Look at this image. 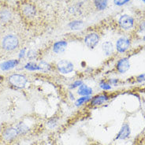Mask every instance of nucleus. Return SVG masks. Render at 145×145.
Wrapping results in <instances>:
<instances>
[{"label":"nucleus","instance_id":"f257e3e1","mask_svg":"<svg viewBox=\"0 0 145 145\" xmlns=\"http://www.w3.org/2000/svg\"><path fill=\"white\" fill-rule=\"evenodd\" d=\"M19 39L14 34H7L1 40V47L6 51H15L19 47Z\"/></svg>","mask_w":145,"mask_h":145},{"label":"nucleus","instance_id":"f03ea898","mask_svg":"<svg viewBox=\"0 0 145 145\" xmlns=\"http://www.w3.org/2000/svg\"><path fill=\"white\" fill-rule=\"evenodd\" d=\"M8 81L12 87L18 89H23L28 83V79L25 75L14 73L8 77Z\"/></svg>","mask_w":145,"mask_h":145},{"label":"nucleus","instance_id":"7ed1b4c3","mask_svg":"<svg viewBox=\"0 0 145 145\" xmlns=\"http://www.w3.org/2000/svg\"><path fill=\"white\" fill-rule=\"evenodd\" d=\"M18 137H19V133H18V129H16L15 126H10L7 129H5L3 131L2 135H1L2 140L6 143L13 142Z\"/></svg>","mask_w":145,"mask_h":145},{"label":"nucleus","instance_id":"20e7f679","mask_svg":"<svg viewBox=\"0 0 145 145\" xmlns=\"http://www.w3.org/2000/svg\"><path fill=\"white\" fill-rule=\"evenodd\" d=\"M21 13L26 18H33L36 14V6L32 3H23L21 6Z\"/></svg>","mask_w":145,"mask_h":145},{"label":"nucleus","instance_id":"39448f33","mask_svg":"<svg viewBox=\"0 0 145 145\" xmlns=\"http://www.w3.org/2000/svg\"><path fill=\"white\" fill-rule=\"evenodd\" d=\"M56 68L62 74H69L74 70V65L69 60L62 59L56 64Z\"/></svg>","mask_w":145,"mask_h":145},{"label":"nucleus","instance_id":"423d86ee","mask_svg":"<svg viewBox=\"0 0 145 145\" xmlns=\"http://www.w3.org/2000/svg\"><path fill=\"white\" fill-rule=\"evenodd\" d=\"M99 36L96 33H88L84 38V43L89 49H94L99 42Z\"/></svg>","mask_w":145,"mask_h":145},{"label":"nucleus","instance_id":"0eeeda50","mask_svg":"<svg viewBox=\"0 0 145 145\" xmlns=\"http://www.w3.org/2000/svg\"><path fill=\"white\" fill-rule=\"evenodd\" d=\"M119 26L124 30H129L134 25V19L128 14H123L118 20Z\"/></svg>","mask_w":145,"mask_h":145},{"label":"nucleus","instance_id":"6e6552de","mask_svg":"<svg viewBox=\"0 0 145 145\" xmlns=\"http://www.w3.org/2000/svg\"><path fill=\"white\" fill-rule=\"evenodd\" d=\"M131 47V40L122 36V37H120L118 40H117L116 42V50L118 53H125Z\"/></svg>","mask_w":145,"mask_h":145},{"label":"nucleus","instance_id":"1a4fd4ad","mask_svg":"<svg viewBox=\"0 0 145 145\" xmlns=\"http://www.w3.org/2000/svg\"><path fill=\"white\" fill-rule=\"evenodd\" d=\"M110 99V96L106 93H101L96 95L91 99L90 106H99L103 105Z\"/></svg>","mask_w":145,"mask_h":145},{"label":"nucleus","instance_id":"9d476101","mask_svg":"<svg viewBox=\"0 0 145 145\" xmlns=\"http://www.w3.org/2000/svg\"><path fill=\"white\" fill-rule=\"evenodd\" d=\"M130 68V62L129 58H122L116 63V69L119 73H125Z\"/></svg>","mask_w":145,"mask_h":145},{"label":"nucleus","instance_id":"9b49d317","mask_svg":"<svg viewBox=\"0 0 145 145\" xmlns=\"http://www.w3.org/2000/svg\"><path fill=\"white\" fill-rule=\"evenodd\" d=\"M131 133V129L129 125L127 123L122 125V126L120 129L119 133H118L116 137V140H125L127 138L129 137Z\"/></svg>","mask_w":145,"mask_h":145},{"label":"nucleus","instance_id":"f8f14e48","mask_svg":"<svg viewBox=\"0 0 145 145\" xmlns=\"http://www.w3.org/2000/svg\"><path fill=\"white\" fill-rule=\"evenodd\" d=\"M67 45H68V43L65 40H59L54 43L52 50L55 54H62L66 50Z\"/></svg>","mask_w":145,"mask_h":145},{"label":"nucleus","instance_id":"ddd939ff","mask_svg":"<svg viewBox=\"0 0 145 145\" xmlns=\"http://www.w3.org/2000/svg\"><path fill=\"white\" fill-rule=\"evenodd\" d=\"M13 18L12 13L8 9L0 10V22L2 23H8L11 21Z\"/></svg>","mask_w":145,"mask_h":145},{"label":"nucleus","instance_id":"4468645a","mask_svg":"<svg viewBox=\"0 0 145 145\" xmlns=\"http://www.w3.org/2000/svg\"><path fill=\"white\" fill-rule=\"evenodd\" d=\"M92 93H93V89L84 84H81L77 90V94L80 96H91Z\"/></svg>","mask_w":145,"mask_h":145},{"label":"nucleus","instance_id":"2eb2a0df","mask_svg":"<svg viewBox=\"0 0 145 145\" xmlns=\"http://www.w3.org/2000/svg\"><path fill=\"white\" fill-rule=\"evenodd\" d=\"M18 63H19L18 60H17V59H12V60H9V61H7V62H3L0 65V68L3 71H7V70H10V69L14 68L15 66L18 65Z\"/></svg>","mask_w":145,"mask_h":145},{"label":"nucleus","instance_id":"dca6fc26","mask_svg":"<svg viewBox=\"0 0 145 145\" xmlns=\"http://www.w3.org/2000/svg\"><path fill=\"white\" fill-rule=\"evenodd\" d=\"M102 50L103 51V53L105 54V55L110 56L114 53V44L110 41H106L102 44Z\"/></svg>","mask_w":145,"mask_h":145},{"label":"nucleus","instance_id":"f3484780","mask_svg":"<svg viewBox=\"0 0 145 145\" xmlns=\"http://www.w3.org/2000/svg\"><path fill=\"white\" fill-rule=\"evenodd\" d=\"M16 129H18V133H19V136H24V135H26L30 130V128H29L25 123L24 122H19L16 125Z\"/></svg>","mask_w":145,"mask_h":145},{"label":"nucleus","instance_id":"a211bd4d","mask_svg":"<svg viewBox=\"0 0 145 145\" xmlns=\"http://www.w3.org/2000/svg\"><path fill=\"white\" fill-rule=\"evenodd\" d=\"M93 3L95 9L98 11H103L106 9L108 5V0H94Z\"/></svg>","mask_w":145,"mask_h":145},{"label":"nucleus","instance_id":"6ab92c4d","mask_svg":"<svg viewBox=\"0 0 145 145\" xmlns=\"http://www.w3.org/2000/svg\"><path fill=\"white\" fill-rule=\"evenodd\" d=\"M59 123V118L58 117H52L47 120V126L50 129H54L58 125Z\"/></svg>","mask_w":145,"mask_h":145},{"label":"nucleus","instance_id":"aec40b11","mask_svg":"<svg viewBox=\"0 0 145 145\" xmlns=\"http://www.w3.org/2000/svg\"><path fill=\"white\" fill-rule=\"evenodd\" d=\"M84 22L82 21H73L69 24V27L72 30H80L83 28Z\"/></svg>","mask_w":145,"mask_h":145},{"label":"nucleus","instance_id":"412c9836","mask_svg":"<svg viewBox=\"0 0 145 145\" xmlns=\"http://www.w3.org/2000/svg\"><path fill=\"white\" fill-rule=\"evenodd\" d=\"M25 69H26L27 70H29V71H38V70H41L40 64H37V63L32 62L27 63L25 65Z\"/></svg>","mask_w":145,"mask_h":145},{"label":"nucleus","instance_id":"4be33fe9","mask_svg":"<svg viewBox=\"0 0 145 145\" xmlns=\"http://www.w3.org/2000/svg\"><path fill=\"white\" fill-rule=\"evenodd\" d=\"M91 96H80V98H78L76 99L74 104L76 106H81L84 104H85L86 103L89 102L91 100Z\"/></svg>","mask_w":145,"mask_h":145},{"label":"nucleus","instance_id":"5701e85b","mask_svg":"<svg viewBox=\"0 0 145 145\" xmlns=\"http://www.w3.org/2000/svg\"><path fill=\"white\" fill-rule=\"evenodd\" d=\"M99 87L103 91H109L111 89V85L108 83V81H105L104 80L99 82Z\"/></svg>","mask_w":145,"mask_h":145},{"label":"nucleus","instance_id":"b1692460","mask_svg":"<svg viewBox=\"0 0 145 145\" xmlns=\"http://www.w3.org/2000/svg\"><path fill=\"white\" fill-rule=\"evenodd\" d=\"M40 65V68H41V71H44V72H48L51 70V65L50 64H48L47 62H41L39 63Z\"/></svg>","mask_w":145,"mask_h":145},{"label":"nucleus","instance_id":"393cba45","mask_svg":"<svg viewBox=\"0 0 145 145\" xmlns=\"http://www.w3.org/2000/svg\"><path fill=\"white\" fill-rule=\"evenodd\" d=\"M26 55H27V58H29V59H31V60H33V59H35V58L37 57V52L36 51H34V50H29L27 53H26Z\"/></svg>","mask_w":145,"mask_h":145},{"label":"nucleus","instance_id":"a878e982","mask_svg":"<svg viewBox=\"0 0 145 145\" xmlns=\"http://www.w3.org/2000/svg\"><path fill=\"white\" fill-rule=\"evenodd\" d=\"M84 82L83 80H75L73 83H72L70 85H69V88L70 89H75L76 88H79L81 85V84H83Z\"/></svg>","mask_w":145,"mask_h":145},{"label":"nucleus","instance_id":"bb28decb","mask_svg":"<svg viewBox=\"0 0 145 145\" xmlns=\"http://www.w3.org/2000/svg\"><path fill=\"white\" fill-rule=\"evenodd\" d=\"M129 2H130V0H114V5H116L118 7H121L124 6L126 3H128Z\"/></svg>","mask_w":145,"mask_h":145},{"label":"nucleus","instance_id":"cd10ccee","mask_svg":"<svg viewBox=\"0 0 145 145\" xmlns=\"http://www.w3.org/2000/svg\"><path fill=\"white\" fill-rule=\"evenodd\" d=\"M108 83L110 84V85H114V86H117L118 85V83H119V80L118 79H116V78H111L108 80Z\"/></svg>","mask_w":145,"mask_h":145},{"label":"nucleus","instance_id":"c85d7f7f","mask_svg":"<svg viewBox=\"0 0 145 145\" xmlns=\"http://www.w3.org/2000/svg\"><path fill=\"white\" fill-rule=\"evenodd\" d=\"M137 81L139 83H142V82H145V73L144 74H140L138 76H137Z\"/></svg>","mask_w":145,"mask_h":145},{"label":"nucleus","instance_id":"c756f323","mask_svg":"<svg viewBox=\"0 0 145 145\" xmlns=\"http://www.w3.org/2000/svg\"><path fill=\"white\" fill-rule=\"evenodd\" d=\"M139 30L140 33H145V22H141L139 25Z\"/></svg>","mask_w":145,"mask_h":145},{"label":"nucleus","instance_id":"7c9ffc66","mask_svg":"<svg viewBox=\"0 0 145 145\" xmlns=\"http://www.w3.org/2000/svg\"><path fill=\"white\" fill-rule=\"evenodd\" d=\"M25 49L21 51V53H20V55H19V57H20V58L24 57V55H25Z\"/></svg>","mask_w":145,"mask_h":145},{"label":"nucleus","instance_id":"2f4dec72","mask_svg":"<svg viewBox=\"0 0 145 145\" xmlns=\"http://www.w3.org/2000/svg\"><path fill=\"white\" fill-rule=\"evenodd\" d=\"M143 40H144V41H145V35L144 36V37H143Z\"/></svg>","mask_w":145,"mask_h":145},{"label":"nucleus","instance_id":"473e14b6","mask_svg":"<svg viewBox=\"0 0 145 145\" xmlns=\"http://www.w3.org/2000/svg\"><path fill=\"white\" fill-rule=\"evenodd\" d=\"M140 1H142V2H143L144 3H145V0H140Z\"/></svg>","mask_w":145,"mask_h":145}]
</instances>
